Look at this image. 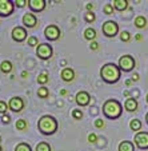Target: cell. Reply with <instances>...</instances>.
Masks as SVG:
<instances>
[{"label": "cell", "instance_id": "1", "mask_svg": "<svg viewBox=\"0 0 148 151\" xmlns=\"http://www.w3.org/2000/svg\"><path fill=\"white\" fill-rule=\"evenodd\" d=\"M120 71L122 70L119 68V66H116L114 63H107L100 70V76L105 83L114 84L120 79Z\"/></svg>", "mask_w": 148, "mask_h": 151}, {"label": "cell", "instance_id": "2", "mask_svg": "<svg viewBox=\"0 0 148 151\" xmlns=\"http://www.w3.org/2000/svg\"><path fill=\"white\" fill-rule=\"evenodd\" d=\"M37 127H39L40 132L44 135H51L54 134L57 130V122L54 116H49V115H43V116L39 119L37 123Z\"/></svg>", "mask_w": 148, "mask_h": 151}, {"label": "cell", "instance_id": "3", "mask_svg": "<svg viewBox=\"0 0 148 151\" xmlns=\"http://www.w3.org/2000/svg\"><path fill=\"white\" fill-rule=\"evenodd\" d=\"M122 104L116 99H108L103 104V112L109 119H117L122 115Z\"/></svg>", "mask_w": 148, "mask_h": 151}, {"label": "cell", "instance_id": "4", "mask_svg": "<svg viewBox=\"0 0 148 151\" xmlns=\"http://www.w3.org/2000/svg\"><path fill=\"white\" fill-rule=\"evenodd\" d=\"M102 29H103V34L107 37H114L119 32V26H117V23L114 22V20H108V22H105L103 24Z\"/></svg>", "mask_w": 148, "mask_h": 151}, {"label": "cell", "instance_id": "5", "mask_svg": "<svg viewBox=\"0 0 148 151\" xmlns=\"http://www.w3.org/2000/svg\"><path fill=\"white\" fill-rule=\"evenodd\" d=\"M135 64H136V62H135V59L131 55H124V56H122L119 59V68L124 72L131 71L135 67Z\"/></svg>", "mask_w": 148, "mask_h": 151}, {"label": "cell", "instance_id": "6", "mask_svg": "<svg viewBox=\"0 0 148 151\" xmlns=\"http://www.w3.org/2000/svg\"><path fill=\"white\" fill-rule=\"evenodd\" d=\"M36 55L43 60L49 59L52 56V47L49 44H47V43H41L36 48Z\"/></svg>", "mask_w": 148, "mask_h": 151}, {"label": "cell", "instance_id": "7", "mask_svg": "<svg viewBox=\"0 0 148 151\" xmlns=\"http://www.w3.org/2000/svg\"><path fill=\"white\" fill-rule=\"evenodd\" d=\"M135 145L142 150L148 148V132L145 131H139L135 134Z\"/></svg>", "mask_w": 148, "mask_h": 151}, {"label": "cell", "instance_id": "8", "mask_svg": "<svg viewBox=\"0 0 148 151\" xmlns=\"http://www.w3.org/2000/svg\"><path fill=\"white\" fill-rule=\"evenodd\" d=\"M44 35H46V37L48 40H56V39H59V36H60V29L57 26L51 24V26H48L44 29Z\"/></svg>", "mask_w": 148, "mask_h": 151}, {"label": "cell", "instance_id": "9", "mask_svg": "<svg viewBox=\"0 0 148 151\" xmlns=\"http://www.w3.org/2000/svg\"><path fill=\"white\" fill-rule=\"evenodd\" d=\"M14 12V4L9 0H0V15L9 16Z\"/></svg>", "mask_w": 148, "mask_h": 151}, {"label": "cell", "instance_id": "10", "mask_svg": "<svg viewBox=\"0 0 148 151\" xmlns=\"http://www.w3.org/2000/svg\"><path fill=\"white\" fill-rule=\"evenodd\" d=\"M8 107L14 112H20L21 110H23V107H24V102H23V99H21V98L14 96V98H11V100H9Z\"/></svg>", "mask_w": 148, "mask_h": 151}, {"label": "cell", "instance_id": "11", "mask_svg": "<svg viewBox=\"0 0 148 151\" xmlns=\"http://www.w3.org/2000/svg\"><path fill=\"white\" fill-rule=\"evenodd\" d=\"M27 37V31L23 28V27H15L12 29V39L15 42H23Z\"/></svg>", "mask_w": 148, "mask_h": 151}, {"label": "cell", "instance_id": "12", "mask_svg": "<svg viewBox=\"0 0 148 151\" xmlns=\"http://www.w3.org/2000/svg\"><path fill=\"white\" fill-rule=\"evenodd\" d=\"M75 99H76L77 104L83 107V106H87L89 103V99H91V96H89V94H88V92H86V91H79Z\"/></svg>", "mask_w": 148, "mask_h": 151}, {"label": "cell", "instance_id": "13", "mask_svg": "<svg viewBox=\"0 0 148 151\" xmlns=\"http://www.w3.org/2000/svg\"><path fill=\"white\" fill-rule=\"evenodd\" d=\"M28 6L32 11L39 12V11H43V9L46 8V1H44V0H29Z\"/></svg>", "mask_w": 148, "mask_h": 151}, {"label": "cell", "instance_id": "14", "mask_svg": "<svg viewBox=\"0 0 148 151\" xmlns=\"http://www.w3.org/2000/svg\"><path fill=\"white\" fill-rule=\"evenodd\" d=\"M23 24L26 27H28V28H32V27H35L37 24L36 16H35L34 14H26L23 16Z\"/></svg>", "mask_w": 148, "mask_h": 151}, {"label": "cell", "instance_id": "15", "mask_svg": "<svg viewBox=\"0 0 148 151\" xmlns=\"http://www.w3.org/2000/svg\"><path fill=\"white\" fill-rule=\"evenodd\" d=\"M124 107H125V110L127 111H136V109H137V100L135 99V98H128V99L125 100V103H124Z\"/></svg>", "mask_w": 148, "mask_h": 151}, {"label": "cell", "instance_id": "16", "mask_svg": "<svg viewBox=\"0 0 148 151\" xmlns=\"http://www.w3.org/2000/svg\"><path fill=\"white\" fill-rule=\"evenodd\" d=\"M74 78H75V72L72 68H64L61 71V79L64 82H71V80H74Z\"/></svg>", "mask_w": 148, "mask_h": 151}, {"label": "cell", "instance_id": "17", "mask_svg": "<svg viewBox=\"0 0 148 151\" xmlns=\"http://www.w3.org/2000/svg\"><path fill=\"white\" fill-rule=\"evenodd\" d=\"M114 8L117 11H124L127 7H128V1L127 0H114Z\"/></svg>", "mask_w": 148, "mask_h": 151}, {"label": "cell", "instance_id": "18", "mask_svg": "<svg viewBox=\"0 0 148 151\" xmlns=\"http://www.w3.org/2000/svg\"><path fill=\"white\" fill-rule=\"evenodd\" d=\"M134 143L129 142V140H123L119 145V151H134Z\"/></svg>", "mask_w": 148, "mask_h": 151}, {"label": "cell", "instance_id": "19", "mask_svg": "<svg viewBox=\"0 0 148 151\" xmlns=\"http://www.w3.org/2000/svg\"><path fill=\"white\" fill-rule=\"evenodd\" d=\"M0 68H1V72L4 74H9L12 71V63L9 60H4L1 64H0Z\"/></svg>", "mask_w": 148, "mask_h": 151}, {"label": "cell", "instance_id": "20", "mask_svg": "<svg viewBox=\"0 0 148 151\" xmlns=\"http://www.w3.org/2000/svg\"><path fill=\"white\" fill-rule=\"evenodd\" d=\"M84 37L87 40H91V42H95V37H96V31L94 28H87L84 31Z\"/></svg>", "mask_w": 148, "mask_h": 151}, {"label": "cell", "instance_id": "21", "mask_svg": "<svg viewBox=\"0 0 148 151\" xmlns=\"http://www.w3.org/2000/svg\"><path fill=\"white\" fill-rule=\"evenodd\" d=\"M135 26H136L137 28H144V27L147 26V19H145L144 16L135 17Z\"/></svg>", "mask_w": 148, "mask_h": 151}, {"label": "cell", "instance_id": "22", "mask_svg": "<svg viewBox=\"0 0 148 151\" xmlns=\"http://www.w3.org/2000/svg\"><path fill=\"white\" fill-rule=\"evenodd\" d=\"M129 128H131L132 131L139 132V130L142 128V122H140L139 119H132L131 122H129Z\"/></svg>", "mask_w": 148, "mask_h": 151}, {"label": "cell", "instance_id": "23", "mask_svg": "<svg viewBox=\"0 0 148 151\" xmlns=\"http://www.w3.org/2000/svg\"><path fill=\"white\" fill-rule=\"evenodd\" d=\"M36 151H51V146L47 142H40L36 146Z\"/></svg>", "mask_w": 148, "mask_h": 151}, {"label": "cell", "instance_id": "24", "mask_svg": "<svg viewBox=\"0 0 148 151\" xmlns=\"http://www.w3.org/2000/svg\"><path fill=\"white\" fill-rule=\"evenodd\" d=\"M48 80H49V78L47 75V72H43V74H40L37 76V83H40V84H46Z\"/></svg>", "mask_w": 148, "mask_h": 151}, {"label": "cell", "instance_id": "25", "mask_svg": "<svg viewBox=\"0 0 148 151\" xmlns=\"http://www.w3.org/2000/svg\"><path fill=\"white\" fill-rule=\"evenodd\" d=\"M15 151H31V147L27 143H19V145L15 147Z\"/></svg>", "mask_w": 148, "mask_h": 151}, {"label": "cell", "instance_id": "26", "mask_svg": "<svg viewBox=\"0 0 148 151\" xmlns=\"http://www.w3.org/2000/svg\"><path fill=\"white\" fill-rule=\"evenodd\" d=\"M16 128L19 130V131H24L27 128V122L24 119H19L16 122Z\"/></svg>", "mask_w": 148, "mask_h": 151}, {"label": "cell", "instance_id": "27", "mask_svg": "<svg viewBox=\"0 0 148 151\" xmlns=\"http://www.w3.org/2000/svg\"><path fill=\"white\" fill-rule=\"evenodd\" d=\"M120 40H122V42H129V40H131V34H129L128 31H123L122 34H120Z\"/></svg>", "mask_w": 148, "mask_h": 151}, {"label": "cell", "instance_id": "28", "mask_svg": "<svg viewBox=\"0 0 148 151\" xmlns=\"http://www.w3.org/2000/svg\"><path fill=\"white\" fill-rule=\"evenodd\" d=\"M37 95H39L40 98H47L48 96V88H47V87H40V88L37 90Z\"/></svg>", "mask_w": 148, "mask_h": 151}, {"label": "cell", "instance_id": "29", "mask_svg": "<svg viewBox=\"0 0 148 151\" xmlns=\"http://www.w3.org/2000/svg\"><path fill=\"white\" fill-rule=\"evenodd\" d=\"M104 14H107V15L114 14V6H112V4H105L104 6Z\"/></svg>", "mask_w": 148, "mask_h": 151}, {"label": "cell", "instance_id": "30", "mask_svg": "<svg viewBox=\"0 0 148 151\" xmlns=\"http://www.w3.org/2000/svg\"><path fill=\"white\" fill-rule=\"evenodd\" d=\"M28 46H31V47L39 46V44H37V37H35V36L28 37Z\"/></svg>", "mask_w": 148, "mask_h": 151}, {"label": "cell", "instance_id": "31", "mask_svg": "<svg viewBox=\"0 0 148 151\" xmlns=\"http://www.w3.org/2000/svg\"><path fill=\"white\" fill-rule=\"evenodd\" d=\"M72 116H74L75 119H82V118H83V112L80 111V110H74V111H72Z\"/></svg>", "mask_w": 148, "mask_h": 151}, {"label": "cell", "instance_id": "32", "mask_svg": "<svg viewBox=\"0 0 148 151\" xmlns=\"http://www.w3.org/2000/svg\"><path fill=\"white\" fill-rule=\"evenodd\" d=\"M7 109H8L7 103L3 102V100H0V114H4V112L7 111Z\"/></svg>", "mask_w": 148, "mask_h": 151}, {"label": "cell", "instance_id": "33", "mask_svg": "<svg viewBox=\"0 0 148 151\" xmlns=\"http://www.w3.org/2000/svg\"><path fill=\"white\" fill-rule=\"evenodd\" d=\"M94 20H95V15L92 14V12H87L86 14V22L91 23V22H94Z\"/></svg>", "mask_w": 148, "mask_h": 151}, {"label": "cell", "instance_id": "34", "mask_svg": "<svg viewBox=\"0 0 148 151\" xmlns=\"http://www.w3.org/2000/svg\"><path fill=\"white\" fill-rule=\"evenodd\" d=\"M96 140H97V137H96V134H89L88 135V142L89 143H96Z\"/></svg>", "mask_w": 148, "mask_h": 151}, {"label": "cell", "instance_id": "35", "mask_svg": "<svg viewBox=\"0 0 148 151\" xmlns=\"http://www.w3.org/2000/svg\"><path fill=\"white\" fill-rule=\"evenodd\" d=\"M95 127H97V128L104 127V120L103 119H96L95 120Z\"/></svg>", "mask_w": 148, "mask_h": 151}, {"label": "cell", "instance_id": "36", "mask_svg": "<svg viewBox=\"0 0 148 151\" xmlns=\"http://www.w3.org/2000/svg\"><path fill=\"white\" fill-rule=\"evenodd\" d=\"M15 3H16L17 7H20V8H21V7H24V6H26V3H28V1H26V0H17V1H15Z\"/></svg>", "mask_w": 148, "mask_h": 151}, {"label": "cell", "instance_id": "37", "mask_svg": "<svg viewBox=\"0 0 148 151\" xmlns=\"http://www.w3.org/2000/svg\"><path fill=\"white\" fill-rule=\"evenodd\" d=\"M89 47H91V50H94V51H95V50L99 48V44H97L96 42H91V46H89Z\"/></svg>", "mask_w": 148, "mask_h": 151}, {"label": "cell", "instance_id": "38", "mask_svg": "<svg viewBox=\"0 0 148 151\" xmlns=\"http://www.w3.org/2000/svg\"><path fill=\"white\" fill-rule=\"evenodd\" d=\"M1 120H3L4 123H9V116L8 115H3V116H1Z\"/></svg>", "mask_w": 148, "mask_h": 151}, {"label": "cell", "instance_id": "39", "mask_svg": "<svg viewBox=\"0 0 148 151\" xmlns=\"http://www.w3.org/2000/svg\"><path fill=\"white\" fill-rule=\"evenodd\" d=\"M87 9H88V12H91L92 9H94V6H92L91 3H89V4H87Z\"/></svg>", "mask_w": 148, "mask_h": 151}, {"label": "cell", "instance_id": "40", "mask_svg": "<svg viewBox=\"0 0 148 151\" xmlns=\"http://www.w3.org/2000/svg\"><path fill=\"white\" fill-rule=\"evenodd\" d=\"M132 80H139V75L134 74V75H132Z\"/></svg>", "mask_w": 148, "mask_h": 151}, {"label": "cell", "instance_id": "41", "mask_svg": "<svg viewBox=\"0 0 148 151\" xmlns=\"http://www.w3.org/2000/svg\"><path fill=\"white\" fill-rule=\"evenodd\" d=\"M60 95H63V96H64V95H67V91H66V90H61V91H60Z\"/></svg>", "mask_w": 148, "mask_h": 151}, {"label": "cell", "instance_id": "42", "mask_svg": "<svg viewBox=\"0 0 148 151\" xmlns=\"http://www.w3.org/2000/svg\"><path fill=\"white\" fill-rule=\"evenodd\" d=\"M135 39L139 40V42H140V40H142V35H136V36H135Z\"/></svg>", "mask_w": 148, "mask_h": 151}, {"label": "cell", "instance_id": "43", "mask_svg": "<svg viewBox=\"0 0 148 151\" xmlns=\"http://www.w3.org/2000/svg\"><path fill=\"white\" fill-rule=\"evenodd\" d=\"M131 83H132L131 80H127V82H125V84H127V86H131Z\"/></svg>", "mask_w": 148, "mask_h": 151}, {"label": "cell", "instance_id": "44", "mask_svg": "<svg viewBox=\"0 0 148 151\" xmlns=\"http://www.w3.org/2000/svg\"><path fill=\"white\" fill-rule=\"evenodd\" d=\"M145 122H147V124H148V112H147V115H145Z\"/></svg>", "mask_w": 148, "mask_h": 151}, {"label": "cell", "instance_id": "45", "mask_svg": "<svg viewBox=\"0 0 148 151\" xmlns=\"http://www.w3.org/2000/svg\"><path fill=\"white\" fill-rule=\"evenodd\" d=\"M147 103H148V94H147Z\"/></svg>", "mask_w": 148, "mask_h": 151}, {"label": "cell", "instance_id": "46", "mask_svg": "<svg viewBox=\"0 0 148 151\" xmlns=\"http://www.w3.org/2000/svg\"><path fill=\"white\" fill-rule=\"evenodd\" d=\"M0 151H1V147H0Z\"/></svg>", "mask_w": 148, "mask_h": 151}]
</instances>
